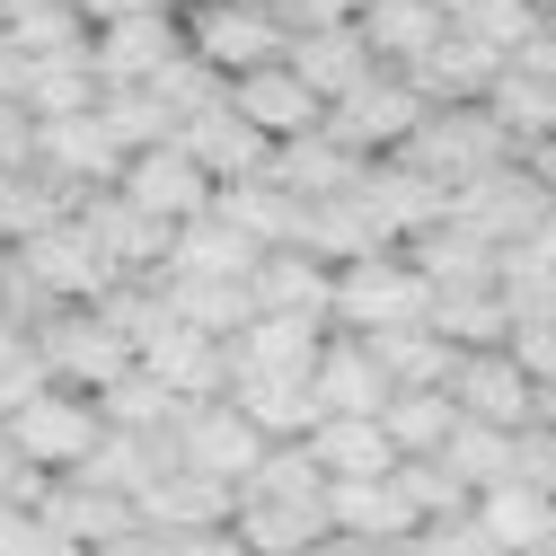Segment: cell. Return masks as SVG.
<instances>
[{"instance_id":"1","label":"cell","mask_w":556,"mask_h":556,"mask_svg":"<svg viewBox=\"0 0 556 556\" xmlns=\"http://www.w3.org/2000/svg\"><path fill=\"white\" fill-rule=\"evenodd\" d=\"M389 160H406L415 177H433L442 194H459L468 177L504 168V160H521V151H513V132L485 115V98H459V106H425V124H415Z\"/></svg>"},{"instance_id":"2","label":"cell","mask_w":556,"mask_h":556,"mask_svg":"<svg viewBox=\"0 0 556 556\" xmlns=\"http://www.w3.org/2000/svg\"><path fill=\"white\" fill-rule=\"evenodd\" d=\"M425 309H433V283L415 274L406 248H371V256H354V265H336V309H327V327H344V336H389V327H415Z\"/></svg>"},{"instance_id":"3","label":"cell","mask_w":556,"mask_h":556,"mask_svg":"<svg viewBox=\"0 0 556 556\" xmlns=\"http://www.w3.org/2000/svg\"><path fill=\"white\" fill-rule=\"evenodd\" d=\"M0 433H10L45 477H72L89 451H98V433H106V415H98V397L89 389H72V380H45L36 397H18L10 415H0Z\"/></svg>"},{"instance_id":"4","label":"cell","mask_w":556,"mask_h":556,"mask_svg":"<svg viewBox=\"0 0 556 556\" xmlns=\"http://www.w3.org/2000/svg\"><path fill=\"white\" fill-rule=\"evenodd\" d=\"M177 36H186V53L194 62H213L222 80H239V72H256V62H283V27H274L256 0H186L177 10Z\"/></svg>"},{"instance_id":"5","label":"cell","mask_w":556,"mask_h":556,"mask_svg":"<svg viewBox=\"0 0 556 556\" xmlns=\"http://www.w3.org/2000/svg\"><path fill=\"white\" fill-rule=\"evenodd\" d=\"M115 194H124V203H142L151 222L186 230V222H203V213H213V194H222V186L203 177V160L177 142V132H168V142H151V151H124Z\"/></svg>"},{"instance_id":"6","label":"cell","mask_w":556,"mask_h":556,"mask_svg":"<svg viewBox=\"0 0 556 556\" xmlns=\"http://www.w3.org/2000/svg\"><path fill=\"white\" fill-rule=\"evenodd\" d=\"M415 124H425V89H415L406 72H389V62H380L363 89H344V98L327 106V132H336L354 160H389Z\"/></svg>"},{"instance_id":"7","label":"cell","mask_w":556,"mask_h":556,"mask_svg":"<svg viewBox=\"0 0 556 556\" xmlns=\"http://www.w3.org/2000/svg\"><path fill=\"white\" fill-rule=\"evenodd\" d=\"M27 344L45 354V371H53V380H72V389H89V397H98L115 371H132V344L106 327V309H98V301H72V309H53V318H45Z\"/></svg>"},{"instance_id":"8","label":"cell","mask_w":556,"mask_h":556,"mask_svg":"<svg viewBox=\"0 0 556 556\" xmlns=\"http://www.w3.org/2000/svg\"><path fill=\"white\" fill-rule=\"evenodd\" d=\"M18 256H27V274L45 283V301L53 309H72V301H98L106 283H124L115 274V256L98 248V230L72 213V222H53V230H27V239H10Z\"/></svg>"},{"instance_id":"9","label":"cell","mask_w":556,"mask_h":556,"mask_svg":"<svg viewBox=\"0 0 556 556\" xmlns=\"http://www.w3.org/2000/svg\"><path fill=\"white\" fill-rule=\"evenodd\" d=\"M547 213H556V203H547V186L530 177V160H504V168H485V177H468V186L451 194V222H468L477 239H495V248L530 239Z\"/></svg>"},{"instance_id":"10","label":"cell","mask_w":556,"mask_h":556,"mask_svg":"<svg viewBox=\"0 0 556 556\" xmlns=\"http://www.w3.org/2000/svg\"><path fill=\"white\" fill-rule=\"evenodd\" d=\"M168 442H177V468H203V477H222V485H239V477L256 468V451H265V433L248 425L230 397H194V406H177Z\"/></svg>"},{"instance_id":"11","label":"cell","mask_w":556,"mask_h":556,"mask_svg":"<svg viewBox=\"0 0 556 556\" xmlns=\"http://www.w3.org/2000/svg\"><path fill=\"white\" fill-rule=\"evenodd\" d=\"M36 168H45V177H62L72 194H98V186H115L124 142L106 132V115H98V106H80V115H36Z\"/></svg>"},{"instance_id":"12","label":"cell","mask_w":556,"mask_h":556,"mask_svg":"<svg viewBox=\"0 0 556 556\" xmlns=\"http://www.w3.org/2000/svg\"><path fill=\"white\" fill-rule=\"evenodd\" d=\"M451 397H459V415H468V425H495V433H521L530 415H539V380L504 354V344H477V354H459Z\"/></svg>"},{"instance_id":"13","label":"cell","mask_w":556,"mask_h":556,"mask_svg":"<svg viewBox=\"0 0 556 556\" xmlns=\"http://www.w3.org/2000/svg\"><path fill=\"white\" fill-rule=\"evenodd\" d=\"M177 53H186V36H177V10H151V18H115V27H89V72H98V89L160 80Z\"/></svg>"},{"instance_id":"14","label":"cell","mask_w":556,"mask_h":556,"mask_svg":"<svg viewBox=\"0 0 556 556\" xmlns=\"http://www.w3.org/2000/svg\"><path fill=\"white\" fill-rule=\"evenodd\" d=\"M142 371H151L177 406H194V397H230V344L203 336V327H186V318H168V327L142 344Z\"/></svg>"},{"instance_id":"15","label":"cell","mask_w":556,"mask_h":556,"mask_svg":"<svg viewBox=\"0 0 556 556\" xmlns=\"http://www.w3.org/2000/svg\"><path fill=\"white\" fill-rule=\"evenodd\" d=\"M309 397H318V415H380L389 406V371L371 354V336L327 327L318 336V363H309Z\"/></svg>"},{"instance_id":"16","label":"cell","mask_w":556,"mask_h":556,"mask_svg":"<svg viewBox=\"0 0 556 556\" xmlns=\"http://www.w3.org/2000/svg\"><path fill=\"white\" fill-rule=\"evenodd\" d=\"M177 142H186V151L203 160V177H213V186L265 177V151H274L265 132H256V124H248V115L230 106V89H222V98H203V106H194V115L177 124Z\"/></svg>"},{"instance_id":"17","label":"cell","mask_w":556,"mask_h":556,"mask_svg":"<svg viewBox=\"0 0 556 556\" xmlns=\"http://www.w3.org/2000/svg\"><path fill=\"white\" fill-rule=\"evenodd\" d=\"M230 106L265 132V142H292V132H318L327 124V98L292 72V62H256V72L230 80Z\"/></svg>"},{"instance_id":"18","label":"cell","mask_w":556,"mask_h":556,"mask_svg":"<svg viewBox=\"0 0 556 556\" xmlns=\"http://www.w3.org/2000/svg\"><path fill=\"white\" fill-rule=\"evenodd\" d=\"M36 521H45L62 547H106V539H124L142 513H132V495H115V485H89V477L72 468V477H53V485H45Z\"/></svg>"},{"instance_id":"19","label":"cell","mask_w":556,"mask_h":556,"mask_svg":"<svg viewBox=\"0 0 556 556\" xmlns=\"http://www.w3.org/2000/svg\"><path fill=\"white\" fill-rule=\"evenodd\" d=\"M248 283H256V309H274V318H309V327H327V309H336V265L309 256V248H265Z\"/></svg>"},{"instance_id":"20","label":"cell","mask_w":556,"mask_h":556,"mask_svg":"<svg viewBox=\"0 0 556 556\" xmlns=\"http://www.w3.org/2000/svg\"><path fill=\"white\" fill-rule=\"evenodd\" d=\"M415 513L406 504V485H397V468L389 477H336L327 485V539H415Z\"/></svg>"},{"instance_id":"21","label":"cell","mask_w":556,"mask_h":556,"mask_svg":"<svg viewBox=\"0 0 556 556\" xmlns=\"http://www.w3.org/2000/svg\"><path fill=\"white\" fill-rule=\"evenodd\" d=\"M363 168H371V160H354L327 124H318V132H292V142H274V151H265V177L283 186L292 203H327V194H344V186H354Z\"/></svg>"},{"instance_id":"22","label":"cell","mask_w":556,"mask_h":556,"mask_svg":"<svg viewBox=\"0 0 556 556\" xmlns=\"http://www.w3.org/2000/svg\"><path fill=\"white\" fill-rule=\"evenodd\" d=\"M283 62H292V72H301V80H309L327 106L380 72V53H371V36H363L354 18H344V27H301V36L283 45Z\"/></svg>"},{"instance_id":"23","label":"cell","mask_w":556,"mask_h":556,"mask_svg":"<svg viewBox=\"0 0 556 556\" xmlns=\"http://www.w3.org/2000/svg\"><path fill=\"white\" fill-rule=\"evenodd\" d=\"M230 504H239V495H230L222 477H203V468H160L132 513H142L151 530H168V539H186V530H230Z\"/></svg>"},{"instance_id":"24","label":"cell","mask_w":556,"mask_h":556,"mask_svg":"<svg viewBox=\"0 0 556 556\" xmlns=\"http://www.w3.org/2000/svg\"><path fill=\"white\" fill-rule=\"evenodd\" d=\"M80 222L98 230V248L115 256V274H160V265H168V239H177L168 222H151L142 203H124L115 186H98V194H80Z\"/></svg>"},{"instance_id":"25","label":"cell","mask_w":556,"mask_h":556,"mask_svg":"<svg viewBox=\"0 0 556 556\" xmlns=\"http://www.w3.org/2000/svg\"><path fill=\"white\" fill-rule=\"evenodd\" d=\"M504 72V53H485L477 36H459V27H442L425 53L406 62V80L425 89V106H459V98H485V80Z\"/></svg>"},{"instance_id":"26","label":"cell","mask_w":556,"mask_h":556,"mask_svg":"<svg viewBox=\"0 0 556 556\" xmlns=\"http://www.w3.org/2000/svg\"><path fill=\"white\" fill-rule=\"evenodd\" d=\"M301 442H309V459L327 468V485H336V477H389V468H397V442L380 433V415H318Z\"/></svg>"},{"instance_id":"27","label":"cell","mask_w":556,"mask_h":556,"mask_svg":"<svg viewBox=\"0 0 556 556\" xmlns=\"http://www.w3.org/2000/svg\"><path fill=\"white\" fill-rule=\"evenodd\" d=\"M318 336H327V327H309V318H274V309H256V318L230 336V380H256V371H309V363H318Z\"/></svg>"},{"instance_id":"28","label":"cell","mask_w":556,"mask_h":556,"mask_svg":"<svg viewBox=\"0 0 556 556\" xmlns=\"http://www.w3.org/2000/svg\"><path fill=\"white\" fill-rule=\"evenodd\" d=\"M230 406L265 442H301L318 425V397H309V371H256V380H230Z\"/></svg>"},{"instance_id":"29","label":"cell","mask_w":556,"mask_h":556,"mask_svg":"<svg viewBox=\"0 0 556 556\" xmlns=\"http://www.w3.org/2000/svg\"><path fill=\"white\" fill-rule=\"evenodd\" d=\"M230 539L248 556H309L327 547V495L318 504H230Z\"/></svg>"},{"instance_id":"30","label":"cell","mask_w":556,"mask_h":556,"mask_svg":"<svg viewBox=\"0 0 556 556\" xmlns=\"http://www.w3.org/2000/svg\"><path fill=\"white\" fill-rule=\"evenodd\" d=\"M160 283H168V301H177L186 327L222 336V344L256 318V283H248V274H160Z\"/></svg>"},{"instance_id":"31","label":"cell","mask_w":556,"mask_h":556,"mask_svg":"<svg viewBox=\"0 0 556 556\" xmlns=\"http://www.w3.org/2000/svg\"><path fill=\"white\" fill-rule=\"evenodd\" d=\"M459 425L468 415H459L451 389H389V406H380V433L397 442V459H433Z\"/></svg>"},{"instance_id":"32","label":"cell","mask_w":556,"mask_h":556,"mask_svg":"<svg viewBox=\"0 0 556 556\" xmlns=\"http://www.w3.org/2000/svg\"><path fill=\"white\" fill-rule=\"evenodd\" d=\"M406 256H415V274L425 283H495V239H477L468 222H433V230H415L406 239Z\"/></svg>"},{"instance_id":"33","label":"cell","mask_w":556,"mask_h":556,"mask_svg":"<svg viewBox=\"0 0 556 556\" xmlns=\"http://www.w3.org/2000/svg\"><path fill=\"white\" fill-rule=\"evenodd\" d=\"M371 354H380V371H389V389H451V371H459V344L442 336V327H389V336H371Z\"/></svg>"},{"instance_id":"34","label":"cell","mask_w":556,"mask_h":556,"mask_svg":"<svg viewBox=\"0 0 556 556\" xmlns=\"http://www.w3.org/2000/svg\"><path fill=\"white\" fill-rule=\"evenodd\" d=\"M425 327H442L459 354H477V344H504V336H513V309H504L495 283H433Z\"/></svg>"},{"instance_id":"35","label":"cell","mask_w":556,"mask_h":556,"mask_svg":"<svg viewBox=\"0 0 556 556\" xmlns=\"http://www.w3.org/2000/svg\"><path fill=\"white\" fill-rule=\"evenodd\" d=\"M239 504H318L327 495V468L309 459V442H265L256 451V468L230 485Z\"/></svg>"},{"instance_id":"36","label":"cell","mask_w":556,"mask_h":556,"mask_svg":"<svg viewBox=\"0 0 556 556\" xmlns=\"http://www.w3.org/2000/svg\"><path fill=\"white\" fill-rule=\"evenodd\" d=\"M485 115L513 132V151H530V142H547V132H556V80H539V72H521V62H504V72L485 80Z\"/></svg>"},{"instance_id":"37","label":"cell","mask_w":556,"mask_h":556,"mask_svg":"<svg viewBox=\"0 0 556 556\" xmlns=\"http://www.w3.org/2000/svg\"><path fill=\"white\" fill-rule=\"evenodd\" d=\"M0 36H10L27 62L45 53H89V18L72 0H0Z\"/></svg>"},{"instance_id":"38","label":"cell","mask_w":556,"mask_h":556,"mask_svg":"<svg viewBox=\"0 0 556 556\" xmlns=\"http://www.w3.org/2000/svg\"><path fill=\"white\" fill-rule=\"evenodd\" d=\"M477 521L504 539V556H513V547H547V530H556V495H539V485L504 477V485H485V495H477Z\"/></svg>"},{"instance_id":"39","label":"cell","mask_w":556,"mask_h":556,"mask_svg":"<svg viewBox=\"0 0 556 556\" xmlns=\"http://www.w3.org/2000/svg\"><path fill=\"white\" fill-rule=\"evenodd\" d=\"M98 415H106V433H168V425H177V397L132 363V371H115V380L98 389Z\"/></svg>"},{"instance_id":"40","label":"cell","mask_w":556,"mask_h":556,"mask_svg":"<svg viewBox=\"0 0 556 556\" xmlns=\"http://www.w3.org/2000/svg\"><path fill=\"white\" fill-rule=\"evenodd\" d=\"M442 18H451L459 36H477L485 53H504V62H513L521 36H530L547 10H539V0H442Z\"/></svg>"},{"instance_id":"41","label":"cell","mask_w":556,"mask_h":556,"mask_svg":"<svg viewBox=\"0 0 556 556\" xmlns=\"http://www.w3.org/2000/svg\"><path fill=\"white\" fill-rule=\"evenodd\" d=\"M442 459H451V477L468 485V495H485V485L513 477V433H495V425H459V433L442 442Z\"/></svg>"},{"instance_id":"42","label":"cell","mask_w":556,"mask_h":556,"mask_svg":"<svg viewBox=\"0 0 556 556\" xmlns=\"http://www.w3.org/2000/svg\"><path fill=\"white\" fill-rule=\"evenodd\" d=\"M406 547H415V556H504V539L477 521V504H459V513H433V521L415 530Z\"/></svg>"},{"instance_id":"43","label":"cell","mask_w":556,"mask_h":556,"mask_svg":"<svg viewBox=\"0 0 556 556\" xmlns=\"http://www.w3.org/2000/svg\"><path fill=\"white\" fill-rule=\"evenodd\" d=\"M504 354H513L530 380H556V309H539V318H513Z\"/></svg>"},{"instance_id":"44","label":"cell","mask_w":556,"mask_h":556,"mask_svg":"<svg viewBox=\"0 0 556 556\" xmlns=\"http://www.w3.org/2000/svg\"><path fill=\"white\" fill-rule=\"evenodd\" d=\"M45 380H53V371H45V354H36L27 336H18V344H0V415H10L18 397H36Z\"/></svg>"},{"instance_id":"45","label":"cell","mask_w":556,"mask_h":556,"mask_svg":"<svg viewBox=\"0 0 556 556\" xmlns=\"http://www.w3.org/2000/svg\"><path fill=\"white\" fill-rule=\"evenodd\" d=\"M513 477L539 485V495H556V433H547V425H521V433H513Z\"/></svg>"},{"instance_id":"46","label":"cell","mask_w":556,"mask_h":556,"mask_svg":"<svg viewBox=\"0 0 556 556\" xmlns=\"http://www.w3.org/2000/svg\"><path fill=\"white\" fill-rule=\"evenodd\" d=\"M45 485H53V477H45L10 433H0V504H27V513H36V504H45Z\"/></svg>"},{"instance_id":"47","label":"cell","mask_w":556,"mask_h":556,"mask_svg":"<svg viewBox=\"0 0 556 556\" xmlns=\"http://www.w3.org/2000/svg\"><path fill=\"white\" fill-rule=\"evenodd\" d=\"M18 168H36V115L0 98V177H18Z\"/></svg>"},{"instance_id":"48","label":"cell","mask_w":556,"mask_h":556,"mask_svg":"<svg viewBox=\"0 0 556 556\" xmlns=\"http://www.w3.org/2000/svg\"><path fill=\"white\" fill-rule=\"evenodd\" d=\"M72 10H80L89 27H115V18H151V10H168V0H72Z\"/></svg>"},{"instance_id":"49","label":"cell","mask_w":556,"mask_h":556,"mask_svg":"<svg viewBox=\"0 0 556 556\" xmlns=\"http://www.w3.org/2000/svg\"><path fill=\"white\" fill-rule=\"evenodd\" d=\"M327 556H415L406 539H327Z\"/></svg>"},{"instance_id":"50","label":"cell","mask_w":556,"mask_h":556,"mask_svg":"<svg viewBox=\"0 0 556 556\" xmlns=\"http://www.w3.org/2000/svg\"><path fill=\"white\" fill-rule=\"evenodd\" d=\"M521 160H530V177H539V186H547V203H556V132H547V142H530Z\"/></svg>"},{"instance_id":"51","label":"cell","mask_w":556,"mask_h":556,"mask_svg":"<svg viewBox=\"0 0 556 556\" xmlns=\"http://www.w3.org/2000/svg\"><path fill=\"white\" fill-rule=\"evenodd\" d=\"M530 425H547V433H556V380H539V415H530Z\"/></svg>"},{"instance_id":"52","label":"cell","mask_w":556,"mask_h":556,"mask_svg":"<svg viewBox=\"0 0 556 556\" xmlns=\"http://www.w3.org/2000/svg\"><path fill=\"white\" fill-rule=\"evenodd\" d=\"M18 336H27V327H18V318H10V309H0V344H18Z\"/></svg>"},{"instance_id":"53","label":"cell","mask_w":556,"mask_h":556,"mask_svg":"<svg viewBox=\"0 0 556 556\" xmlns=\"http://www.w3.org/2000/svg\"><path fill=\"white\" fill-rule=\"evenodd\" d=\"M513 556H556V547H513Z\"/></svg>"},{"instance_id":"54","label":"cell","mask_w":556,"mask_h":556,"mask_svg":"<svg viewBox=\"0 0 556 556\" xmlns=\"http://www.w3.org/2000/svg\"><path fill=\"white\" fill-rule=\"evenodd\" d=\"M168 10H186V0H168Z\"/></svg>"},{"instance_id":"55","label":"cell","mask_w":556,"mask_h":556,"mask_svg":"<svg viewBox=\"0 0 556 556\" xmlns=\"http://www.w3.org/2000/svg\"><path fill=\"white\" fill-rule=\"evenodd\" d=\"M309 556H327V547H309Z\"/></svg>"}]
</instances>
